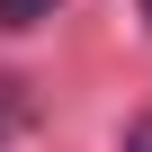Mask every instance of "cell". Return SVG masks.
<instances>
[{
	"label": "cell",
	"instance_id": "obj_4",
	"mask_svg": "<svg viewBox=\"0 0 152 152\" xmlns=\"http://www.w3.org/2000/svg\"><path fill=\"white\" fill-rule=\"evenodd\" d=\"M143 27H152V0H143Z\"/></svg>",
	"mask_w": 152,
	"mask_h": 152
},
{
	"label": "cell",
	"instance_id": "obj_3",
	"mask_svg": "<svg viewBox=\"0 0 152 152\" xmlns=\"http://www.w3.org/2000/svg\"><path fill=\"white\" fill-rule=\"evenodd\" d=\"M116 152H152V116H134V125H125V143H116Z\"/></svg>",
	"mask_w": 152,
	"mask_h": 152
},
{
	"label": "cell",
	"instance_id": "obj_2",
	"mask_svg": "<svg viewBox=\"0 0 152 152\" xmlns=\"http://www.w3.org/2000/svg\"><path fill=\"white\" fill-rule=\"evenodd\" d=\"M36 18H54V0H0V27H36Z\"/></svg>",
	"mask_w": 152,
	"mask_h": 152
},
{
	"label": "cell",
	"instance_id": "obj_1",
	"mask_svg": "<svg viewBox=\"0 0 152 152\" xmlns=\"http://www.w3.org/2000/svg\"><path fill=\"white\" fill-rule=\"evenodd\" d=\"M18 125H27V99H18V81H9V72H0V143H9Z\"/></svg>",
	"mask_w": 152,
	"mask_h": 152
}]
</instances>
